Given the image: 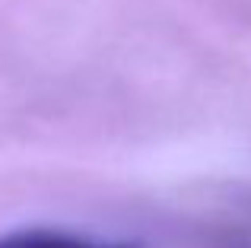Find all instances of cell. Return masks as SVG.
<instances>
[{"label":"cell","mask_w":251,"mask_h":248,"mask_svg":"<svg viewBox=\"0 0 251 248\" xmlns=\"http://www.w3.org/2000/svg\"><path fill=\"white\" fill-rule=\"evenodd\" d=\"M0 248H137L121 242H99L64 229H13L0 236Z\"/></svg>","instance_id":"obj_1"}]
</instances>
